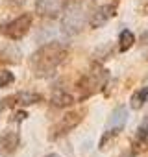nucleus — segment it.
<instances>
[{"label": "nucleus", "instance_id": "1", "mask_svg": "<svg viewBox=\"0 0 148 157\" xmlns=\"http://www.w3.org/2000/svg\"><path fill=\"white\" fill-rule=\"evenodd\" d=\"M68 46L59 41H50L43 46H39L30 56V68L37 78H48L52 76L57 67L67 59Z\"/></svg>", "mask_w": 148, "mask_h": 157}, {"label": "nucleus", "instance_id": "16", "mask_svg": "<svg viewBox=\"0 0 148 157\" xmlns=\"http://www.w3.org/2000/svg\"><path fill=\"white\" fill-rule=\"evenodd\" d=\"M6 2H8L11 8H19V6H22V4L26 2V0H6Z\"/></svg>", "mask_w": 148, "mask_h": 157}, {"label": "nucleus", "instance_id": "14", "mask_svg": "<svg viewBox=\"0 0 148 157\" xmlns=\"http://www.w3.org/2000/svg\"><path fill=\"white\" fill-rule=\"evenodd\" d=\"M146 142H148V118H144L141 122V126L137 128V133H135V146L142 148Z\"/></svg>", "mask_w": 148, "mask_h": 157}, {"label": "nucleus", "instance_id": "12", "mask_svg": "<svg viewBox=\"0 0 148 157\" xmlns=\"http://www.w3.org/2000/svg\"><path fill=\"white\" fill-rule=\"evenodd\" d=\"M148 102V87H141V89H137L131 96H130V107L131 109H141L144 104Z\"/></svg>", "mask_w": 148, "mask_h": 157}, {"label": "nucleus", "instance_id": "15", "mask_svg": "<svg viewBox=\"0 0 148 157\" xmlns=\"http://www.w3.org/2000/svg\"><path fill=\"white\" fill-rule=\"evenodd\" d=\"M13 82H15L13 72H10V70H0V89H4V87L11 85Z\"/></svg>", "mask_w": 148, "mask_h": 157}, {"label": "nucleus", "instance_id": "2", "mask_svg": "<svg viewBox=\"0 0 148 157\" xmlns=\"http://www.w3.org/2000/svg\"><path fill=\"white\" fill-rule=\"evenodd\" d=\"M93 10H95V0H78L74 4H68L67 10L61 13V32L67 37L78 35L89 22Z\"/></svg>", "mask_w": 148, "mask_h": 157}, {"label": "nucleus", "instance_id": "18", "mask_svg": "<svg viewBox=\"0 0 148 157\" xmlns=\"http://www.w3.org/2000/svg\"><path fill=\"white\" fill-rule=\"evenodd\" d=\"M6 107H8V102H6V98H4V100H0V113H2Z\"/></svg>", "mask_w": 148, "mask_h": 157}, {"label": "nucleus", "instance_id": "10", "mask_svg": "<svg viewBox=\"0 0 148 157\" xmlns=\"http://www.w3.org/2000/svg\"><path fill=\"white\" fill-rule=\"evenodd\" d=\"M43 96L39 93H30V91H24V93H17L10 98H6L8 105H33L37 102H41Z\"/></svg>", "mask_w": 148, "mask_h": 157}, {"label": "nucleus", "instance_id": "17", "mask_svg": "<svg viewBox=\"0 0 148 157\" xmlns=\"http://www.w3.org/2000/svg\"><path fill=\"white\" fill-rule=\"evenodd\" d=\"M26 117H28V113H26V111H19V113L15 115V118H13V120H17V122H21V120H24Z\"/></svg>", "mask_w": 148, "mask_h": 157}, {"label": "nucleus", "instance_id": "9", "mask_svg": "<svg viewBox=\"0 0 148 157\" xmlns=\"http://www.w3.org/2000/svg\"><path fill=\"white\" fill-rule=\"evenodd\" d=\"M21 144V137L17 131H6L0 135V157H8L17 151Z\"/></svg>", "mask_w": 148, "mask_h": 157}, {"label": "nucleus", "instance_id": "13", "mask_svg": "<svg viewBox=\"0 0 148 157\" xmlns=\"http://www.w3.org/2000/svg\"><path fill=\"white\" fill-rule=\"evenodd\" d=\"M133 43H135V35H133V32H130V30H122L120 35H119V50H120V52H128V50L133 46Z\"/></svg>", "mask_w": 148, "mask_h": 157}, {"label": "nucleus", "instance_id": "8", "mask_svg": "<svg viewBox=\"0 0 148 157\" xmlns=\"http://www.w3.org/2000/svg\"><path fill=\"white\" fill-rule=\"evenodd\" d=\"M115 15H117V4H104V6H98V8L93 10L87 24H89V28L98 30L104 24H107Z\"/></svg>", "mask_w": 148, "mask_h": 157}, {"label": "nucleus", "instance_id": "11", "mask_svg": "<svg viewBox=\"0 0 148 157\" xmlns=\"http://www.w3.org/2000/svg\"><path fill=\"white\" fill-rule=\"evenodd\" d=\"M50 102L56 107H68V105L74 104V96L70 93L63 91V89H56L54 94H52V98H50Z\"/></svg>", "mask_w": 148, "mask_h": 157}, {"label": "nucleus", "instance_id": "3", "mask_svg": "<svg viewBox=\"0 0 148 157\" xmlns=\"http://www.w3.org/2000/svg\"><path fill=\"white\" fill-rule=\"evenodd\" d=\"M107 80H109V72L104 67L95 65L89 72H85L80 78V82L76 83V89L80 93V100H87V98L95 96L96 93H100L106 87Z\"/></svg>", "mask_w": 148, "mask_h": 157}, {"label": "nucleus", "instance_id": "7", "mask_svg": "<svg viewBox=\"0 0 148 157\" xmlns=\"http://www.w3.org/2000/svg\"><path fill=\"white\" fill-rule=\"evenodd\" d=\"M68 0H37L35 2V13L45 19H57L67 10Z\"/></svg>", "mask_w": 148, "mask_h": 157}, {"label": "nucleus", "instance_id": "5", "mask_svg": "<svg viewBox=\"0 0 148 157\" xmlns=\"http://www.w3.org/2000/svg\"><path fill=\"white\" fill-rule=\"evenodd\" d=\"M126 120H128V109H126L124 105H119V107L111 113V117H109L107 129L104 131V135H102V139H100V144H98L100 150H104V148L109 144V140H113V139L124 129Z\"/></svg>", "mask_w": 148, "mask_h": 157}, {"label": "nucleus", "instance_id": "6", "mask_svg": "<svg viewBox=\"0 0 148 157\" xmlns=\"http://www.w3.org/2000/svg\"><path fill=\"white\" fill-rule=\"evenodd\" d=\"M32 22H33L32 13H22V15L15 17L13 21H10L8 24H4L0 32H2L8 39H11V41H19V39H22L30 32Z\"/></svg>", "mask_w": 148, "mask_h": 157}, {"label": "nucleus", "instance_id": "4", "mask_svg": "<svg viewBox=\"0 0 148 157\" xmlns=\"http://www.w3.org/2000/svg\"><path fill=\"white\" fill-rule=\"evenodd\" d=\"M84 115H85V109H74V111L65 113V115L50 128L48 139H50V140H57L59 137H65L67 133H70L76 126H80V122L84 120Z\"/></svg>", "mask_w": 148, "mask_h": 157}]
</instances>
